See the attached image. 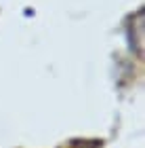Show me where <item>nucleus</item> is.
<instances>
[{"mask_svg":"<svg viewBox=\"0 0 145 148\" xmlns=\"http://www.w3.org/2000/svg\"><path fill=\"white\" fill-rule=\"evenodd\" d=\"M126 34H128L130 51H133L137 57H143V53H145V11L143 9H137L133 15L128 17Z\"/></svg>","mask_w":145,"mask_h":148,"instance_id":"1","label":"nucleus"}]
</instances>
